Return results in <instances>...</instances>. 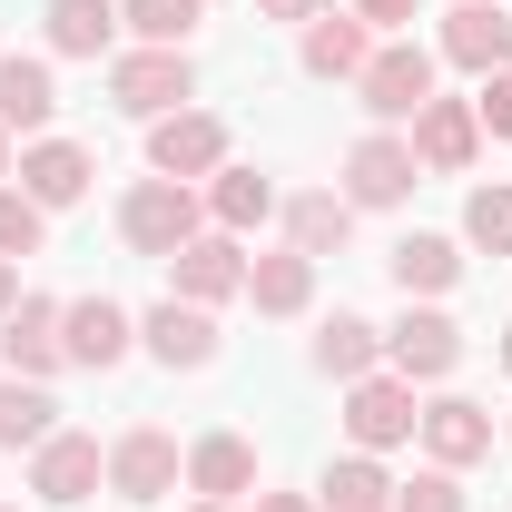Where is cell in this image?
I'll return each instance as SVG.
<instances>
[{
  "mask_svg": "<svg viewBox=\"0 0 512 512\" xmlns=\"http://www.w3.org/2000/svg\"><path fill=\"white\" fill-rule=\"evenodd\" d=\"M188 512H237V503H188Z\"/></svg>",
  "mask_w": 512,
  "mask_h": 512,
  "instance_id": "cell-39",
  "label": "cell"
},
{
  "mask_svg": "<svg viewBox=\"0 0 512 512\" xmlns=\"http://www.w3.org/2000/svg\"><path fill=\"white\" fill-rule=\"evenodd\" d=\"M414 424H424V404H414V384H404V375H365V384H345V434H355V453L414 444Z\"/></svg>",
  "mask_w": 512,
  "mask_h": 512,
  "instance_id": "cell-5",
  "label": "cell"
},
{
  "mask_svg": "<svg viewBox=\"0 0 512 512\" xmlns=\"http://www.w3.org/2000/svg\"><path fill=\"white\" fill-rule=\"evenodd\" d=\"M89 178H99V158H89V148H69V138L20 148V197H30V207H79Z\"/></svg>",
  "mask_w": 512,
  "mask_h": 512,
  "instance_id": "cell-15",
  "label": "cell"
},
{
  "mask_svg": "<svg viewBox=\"0 0 512 512\" xmlns=\"http://www.w3.org/2000/svg\"><path fill=\"white\" fill-rule=\"evenodd\" d=\"M434 99V50H414V40H384L375 60L355 69V109L365 119H414Z\"/></svg>",
  "mask_w": 512,
  "mask_h": 512,
  "instance_id": "cell-2",
  "label": "cell"
},
{
  "mask_svg": "<svg viewBox=\"0 0 512 512\" xmlns=\"http://www.w3.org/2000/svg\"><path fill=\"white\" fill-rule=\"evenodd\" d=\"M0 512H10V503H0Z\"/></svg>",
  "mask_w": 512,
  "mask_h": 512,
  "instance_id": "cell-41",
  "label": "cell"
},
{
  "mask_svg": "<svg viewBox=\"0 0 512 512\" xmlns=\"http://www.w3.org/2000/svg\"><path fill=\"white\" fill-rule=\"evenodd\" d=\"M316 512H394V473H384L375 453H345V463H325Z\"/></svg>",
  "mask_w": 512,
  "mask_h": 512,
  "instance_id": "cell-21",
  "label": "cell"
},
{
  "mask_svg": "<svg viewBox=\"0 0 512 512\" xmlns=\"http://www.w3.org/2000/svg\"><path fill=\"white\" fill-rule=\"evenodd\" d=\"M463 237L493 247V256H512V188H473L463 197Z\"/></svg>",
  "mask_w": 512,
  "mask_h": 512,
  "instance_id": "cell-30",
  "label": "cell"
},
{
  "mask_svg": "<svg viewBox=\"0 0 512 512\" xmlns=\"http://www.w3.org/2000/svg\"><path fill=\"white\" fill-rule=\"evenodd\" d=\"M109 483V453L89 444V434H50V444L30 453V493L40 503H89Z\"/></svg>",
  "mask_w": 512,
  "mask_h": 512,
  "instance_id": "cell-12",
  "label": "cell"
},
{
  "mask_svg": "<svg viewBox=\"0 0 512 512\" xmlns=\"http://www.w3.org/2000/svg\"><path fill=\"white\" fill-rule=\"evenodd\" d=\"M188 483H197V503H237V493H256V444H247V434H197V444H188Z\"/></svg>",
  "mask_w": 512,
  "mask_h": 512,
  "instance_id": "cell-18",
  "label": "cell"
},
{
  "mask_svg": "<svg viewBox=\"0 0 512 512\" xmlns=\"http://www.w3.org/2000/svg\"><path fill=\"white\" fill-rule=\"evenodd\" d=\"M178 473H188V453H178V434H158V424H128L119 444H109V493L119 503H168Z\"/></svg>",
  "mask_w": 512,
  "mask_h": 512,
  "instance_id": "cell-4",
  "label": "cell"
},
{
  "mask_svg": "<svg viewBox=\"0 0 512 512\" xmlns=\"http://www.w3.org/2000/svg\"><path fill=\"white\" fill-rule=\"evenodd\" d=\"M148 168H158V178H217V168H227V119H207V109L148 119Z\"/></svg>",
  "mask_w": 512,
  "mask_h": 512,
  "instance_id": "cell-6",
  "label": "cell"
},
{
  "mask_svg": "<svg viewBox=\"0 0 512 512\" xmlns=\"http://www.w3.org/2000/svg\"><path fill=\"white\" fill-rule=\"evenodd\" d=\"M109 99L128 119H168V109L197 99V69H188V50H128V60H109Z\"/></svg>",
  "mask_w": 512,
  "mask_h": 512,
  "instance_id": "cell-3",
  "label": "cell"
},
{
  "mask_svg": "<svg viewBox=\"0 0 512 512\" xmlns=\"http://www.w3.org/2000/svg\"><path fill=\"white\" fill-rule=\"evenodd\" d=\"M473 119L493 128V138H512V69H493V79H483V99H473Z\"/></svg>",
  "mask_w": 512,
  "mask_h": 512,
  "instance_id": "cell-33",
  "label": "cell"
},
{
  "mask_svg": "<svg viewBox=\"0 0 512 512\" xmlns=\"http://www.w3.org/2000/svg\"><path fill=\"white\" fill-rule=\"evenodd\" d=\"M444 60L473 69V79L512 69V10H503V0H453V10H444Z\"/></svg>",
  "mask_w": 512,
  "mask_h": 512,
  "instance_id": "cell-9",
  "label": "cell"
},
{
  "mask_svg": "<svg viewBox=\"0 0 512 512\" xmlns=\"http://www.w3.org/2000/svg\"><path fill=\"white\" fill-rule=\"evenodd\" d=\"M50 434H60V404H50L30 375H0V453H20V444L40 453Z\"/></svg>",
  "mask_w": 512,
  "mask_h": 512,
  "instance_id": "cell-23",
  "label": "cell"
},
{
  "mask_svg": "<svg viewBox=\"0 0 512 512\" xmlns=\"http://www.w3.org/2000/svg\"><path fill=\"white\" fill-rule=\"evenodd\" d=\"M384 276H394L404 296H444L453 276H463V256H453V237H394Z\"/></svg>",
  "mask_w": 512,
  "mask_h": 512,
  "instance_id": "cell-25",
  "label": "cell"
},
{
  "mask_svg": "<svg viewBox=\"0 0 512 512\" xmlns=\"http://www.w3.org/2000/svg\"><path fill=\"white\" fill-rule=\"evenodd\" d=\"M60 345H69V365L109 375L128 345H138V325H128V306H119V296H79V306H60Z\"/></svg>",
  "mask_w": 512,
  "mask_h": 512,
  "instance_id": "cell-11",
  "label": "cell"
},
{
  "mask_svg": "<svg viewBox=\"0 0 512 512\" xmlns=\"http://www.w3.org/2000/svg\"><path fill=\"white\" fill-rule=\"evenodd\" d=\"M168 276H178L188 306H227V296H247V256H237V237H188V247L168 256Z\"/></svg>",
  "mask_w": 512,
  "mask_h": 512,
  "instance_id": "cell-14",
  "label": "cell"
},
{
  "mask_svg": "<svg viewBox=\"0 0 512 512\" xmlns=\"http://www.w3.org/2000/svg\"><path fill=\"white\" fill-rule=\"evenodd\" d=\"M119 237L138 256H178L197 237V197H188V178H138V188L119 197Z\"/></svg>",
  "mask_w": 512,
  "mask_h": 512,
  "instance_id": "cell-1",
  "label": "cell"
},
{
  "mask_svg": "<svg viewBox=\"0 0 512 512\" xmlns=\"http://www.w3.org/2000/svg\"><path fill=\"white\" fill-rule=\"evenodd\" d=\"M148 355L168 365V375H197V365H217V316L207 306H188V296H168V306H148Z\"/></svg>",
  "mask_w": 512,
  "mask_h": 512,
  "instance_id": "cell-13",
  "label": "cell"
},
{
  "mask_svg": "<svg viewBox=\"0 0 512 512\" xmlns=\"http://www.w3.org/2000/svg\"><path fill=\"white\" fill-rule=\"evenodd\" d=\"M266 20H316V10H335V0H256Z\"/></svg>",
  "mask_w": 512,
  "mask_h": 512,
  "instance_id": "cell-35",
  "label": "cell"
},
{
  "mask_svg": "<svg viewBox=\"0 0 512 512\" xmlns=\"http://www.w3.org/2000/svg\"><path fill=\"white\" fill-rule=\"evenodd\" d=\"M414 10H424V0H355V20H365V30H375V20L394 30V20H414Z\"/></svg>",
  "mask_w": 512,
  "mask_h": 512,
  "instance_id": "cell-34",
  "label": "cell"
},
{
  "mask_svg": "<svg viewBox=\"0 0 512 512\" xmlns=\"http://www.w3.org/2000/svg\"><path fill=\"white\" fill-rule=\"evenodd\" d=\"M394 512H463V483H453L444 463H434V473H414V483H394Z\"/></svg>",
  "mask_w": 512,
  "mask_h": 512,
  "instance_id": "cell-32",
  "label": "cell"
},
{
  "mask_svg": "<svg viewBox=\"0 0 512 512\" xmlns=\"http://www.w3.org/2000/svg\"><path fill=\"white\" fill-rule=\"evenodd\" d=\"M247 296H256V316H306L316 306V256H256L247 266Z\"/></svg>",
  "mask_w": 512,
  "mask_h": 512,
  "instance_id": "cell-20",
  "label": "cell"
},
{
  "mask_svg": "<svg viewBox=\"0 0 512 512\" xmlns=\"http://www.w3.org/2000/svg\"><path fill=\"white\" fill-rule=\"evenodd\" d=\"M60 355H69V345H60V306H50V296H20V306L0 316V365H10V375L40 384Z\"/></svg>",
  "mask_w": 512,
  "mask_h": 512,
  "instance_id": "cell-17",
  "label": "cell"
},
{
  "mask_svg": "<svg viewBox=\"0 0 512 512\" xmlns=\"http://www.w3.org/2000/svg\"><path fill=\"white\" fill-rule=\"evenodd\" d=\"M503 365H512V335H503Z\"/></svg>",
  "mask_w": 512,
  "mask_h": 512,
  "instance_id": "cell-40",
  "label": "cell"
},
{
  "mask_svg": "<svg viewBox=\"0 0 512 512\" xmlns=\"http://www.w3.org/2000/svg\"><path fill=\"white\" fill-rule=\"evenodd\" d=\"M50 109H60L50 60H0V128H50Z\"/></svg>",
  "mask_w": 512,
  "mask_h": 512,
  "instance_id": "cell-24",
  "label": "cell"
},
{
  "mask_svg": "<svg viewBox=\"0 0 512 512\" xmlns=\"http://www.w3.org/2000/svg\"><path fill=\"white\" fill-rule=\"evenodd\" d=\"M414 178H424V168H414V148H404V138H355V148H345V207H394V197H414Z\"/></svg>",
  "mask_w": 512,
  "mask_h": 512,
  "instance_id": "cell-10",
  "label": "cell"
},
{
  "mask_svg": "<svg viewBox=\"0 0 512 512\" xmlns=\"http://www.w3.org/2000/svg\"><path fill=\"white\" fill-rule=\"evenodd\" d=\"M119 40V10L109 0H50V50L60 60H99Z\"/></svg>",
  "mask_w": 512,
  "mask_h": 512,
  "instance_id": "cell-27",
  "label": "cell"
},
{
  "mask_svg": "<svg viewBox=\"0 0 512 512\" xmlns=\"http://www.w3.org/2000/svg\"><path fill=\"white\" fill-rule=\"evenodd\" d=\"M414 434H424V453H434L444 473H463V463H483V453H493V414H483L473 394H444V404H424V424H414Z\"/></svg>",
  "mask_w": 512,
  "mask_h": 512,
  "instance_id": "cell-16",
  "label": "cell"
},
{
  "mask_svg": "<svg viewBox=\"0 0 512 512\" xmlns=\"http://www.w3.org/2000/svg\"><path fill=\"white\" fill-rule=\"evenodd\" d=\"M384 355H394V375H404V384H444L453 365H463V325H453L444 306H414V316L384 335Z\"/></svg>",
  "mask_w": 512,
  "mask_h": 512,
  "instance_id": "cell-8",
  "label": "cell"
},
{
  "mask_svg": "<svg viewBox=\"0 0 512 512\" xmlns=\"http://www.w3.org/2000/svg\"><path fill=\"white\" fill-rule=\"evenodd\" d=\"M256 512H316V493H256Z\"/></svg>",
  "mask_w": 512,
  "mask_h": 512,
  "instance_id": "cell-36",
  "label": "cell"
},
{
  "mask_svg": "<svg viewBox=\"0 0 512 512\" xmlns=\"http://www.w3.org/2000/svg\"><path fill=\"white\" fill-rule=\"evenodd\" d=\"M286 237H296V256H345L355 207H345L335 188H316V197H296V207H286Z\"/></svg>",
  "mask_w": 512,
  "mask_h": 512,
  "instance_id": "cell-26",
  "label": "cell"
},
{
  "mask_svg": "<svg viewBox=\"0 0 512 512\" xmlns=\"http://www.w3.org/2000/svg\"><path fill=\"white\" fill-rule=\"evenodd\" d=\"M0 178H10V128H0Z\"/></svg>",
  "mask_w": 512,
  "mask_h": 512,
  "instance_id": "cell-38",
  "label": "cell"
},
{
  "mask_svg": "<svg viewBox=\"0 0 512 512\" xmlns=\"http://www.w3.org/2000/svg\"><path fill=\"white\" fill-rule=\"evenodd\" d=\"M365 60H375V30H365L355 10H316V20H306V69H316V79H355Z\"/></svg>",
  "mask_w": 512,
  "mask_h": 512,
  "instance_id": "cell-19",
  "label": "cell"
},
{
  "mask_svg": "<svg viewBox=\"0 0 512 512\" xmlns=\"http://www.w3.org/2000/svg\"><path fill=\"white\" fill-rule=\"evenodd\" d=\"M10 306H20V266L0 256V316H10Z\"/></svg>",
  "mask_w": 512,
  "mask_h": 512,
  "instance_id": "cell-37",
  "label": "cell"
},
{
  "mask_svg": "<svg viewBox=\"0 0 512 512\" xmlns=\"http://www.w3.org/2000/svg\"><path fill=\"white\" fill-rule=\"evenodd\" d=\"M375 355H384V335H375L365 316H325V325H316V375L365 384V375H375Z\"/></svg>",
  "mask_w": 512,
  "mask_h": 512,
  "instance_id": "cell-22",
  "label": "cell"
},
{
  "mask_svg": "<svg viewBox=\"0 0 512 512\" xmlns=\"http://www.w3.org/2000/svg\"><path fill=\"white\" fill-rule=\"evenodd\" d=\"M40 237H50V207H30L20 188H0V256L20 266V256H40Z\"/></svg>",
  "mask_w": 512,
  "mask_h": 512,
  "instance_id": "cell-31",
  "label": "cell"
},
{
  "mask_svg": "<svg viewBox=\"0 0 512 512\" xmlns=\"http://www.w3.org/2000/svg\"><path fill=\"white\" fill-rule=\"evenodd\" d=\"M404 148H414V168H434V178H463V168H473V148H483V119H473V99H424Z\"/></svg>",
  "mask_w": 512,
  "mask_h": 512,
  "instance_id": "cell-7",
  "label": "cell"
},
{
  "mask_svg": "<svg viewBox=\"0 0 512 512\" xmlns=\"http://www.w3.org/2000/svg\"><path fill=\"white\" fill-rule=\"evenodd\" d=\"M207 207H217V227L237 237V227H256V217H276V188H266L256 168H217V188H207Z\"/></svg>",
  "mask_w": 512,
  "mask_h": 512,
  "instance_id": "cell-28",
  "label": "cell"
},
{
  "mask_svg": "<svg viewBox=\"0 0 512 512\" xmlns=\"http://www.w3.org/2000/svg\"><path fill=\"white\" fill-rule=\"evenodd\" d=\"M119 20L148 40V50H188V30L207 20V10H197V0H119Z\"/></svg>",
  "mask_w": 512,
  "mask_h": 512,
  "instance_id": "cell-29",
  "label": "cell"
}]
</instances>
